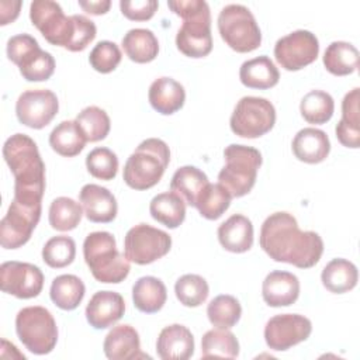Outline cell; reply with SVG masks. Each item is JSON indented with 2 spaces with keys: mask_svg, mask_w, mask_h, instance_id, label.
Listing matches in <instances>:
<instances>
[{
  "mask_svg": "<svg viewBox=\"0 0 360 360\" xmlns=\"http://www.w3.org/2000/svg\"><path fill=\"white\" fill-rule=\"evenodd\" d=\"M260 248L274 262L298 269L315 266L323 253V240L314 231H300L295 217L278 211L270 214L260 228Z\"/></svg>",
  "mask_w": 360,
  "mask_h": 360,
  "instance_id": "6da1fadb",
  "label": "cell"
},
{
  "mask_svg": "<svg viewBox=\"0 0 360 360\" xmlns=\"http://www.w3.org/2000/svg\"><path fill=\"white\" fill-rule=\"evenodd\" d=\"M3 158L14 176V197L27 204H41L45 191V165L38 146L25 134H14L3 145Z\"/></svg>",
  "mask_w": 360,
  "mask_h": 360,
  "instance_id": "7a4b0ae2",
  "label": "cell"
},
{
  "mask_svg": "<svg viewBox=\"0 0 360 360\" xmlns=\"http://www.w3.org/2000/svg\"><path fill=\"white\" fill-rule=\"evenodd\" d=\"M169 8L183 18L176 35L177 49L188 58H204L212 49L211 13L204 0H170Z\"/></svg>",
  "mask_w": 360,
  "mask_h": 360,
  "instance_id": "3957f363",
  "label": "cell"
},
{
  "mask_svg": "<svg viewBox=\"0 0 360 360\" xmlns=\"http://www.w3.org/2000/svg\"><path fill=\"white\" fill-rule=\"evenodd\" d=\"M169 162L167 143L159 138H148L127 159L122 179L134 190H148L159 183Z\"/></svg>",
  "mask_w": 360,
  "mask_h": 360,
  "instance_id": "277c9868",
  "label": "cell"
},
{
  "mask_svg": "<svg viewBox=\"0 0 360 360\" xmlns=\"http://www.w3.org/2000/svg\"><path fill=\"white\" fill-rule=\"evenodd\" d=\"M83 256L93 277L100 283L118 284L129 274V260L118 252L115 238L110 232L89 233L83 242Z\"/></svg>",
  "mask_w": 360,
  "mask_h": 360,
  "instance_id": "5b68a950",
  "label": "cell"
},
{
  "mask_svg": "<svg viewBox=\"0 0 360 360\" xmlns=\"http://www.w3.org/2000/svg\"><path fill=\"white\" fill-rule=\"evenodd\" d=\"M225 166L218 173V183L233 197L246 195L255 186L262 166V153L252 146L231 143L224 150Z\"/></svg>",
  "mask_w": 360,
  "mask_h": 360,
  "instance_id": "8992f818",
  "label": "cell"
},
{
  "mask_svg": "<svg viewBox=\"0 0 360 360\" xmlns=\"http://www.w3.org/2000/svg\"><path fill=\"white\" fill-rule=\"evenodd\" d=\"M217 24L221 38L236 52H252L262 44L259 24L252 11L243 4H228L222 7Z\"/></svg>",
  "mask_w": 360,
  "mask_h": 360,
  "instance_id": "52a82bcc",
  "label": "cell"
},
{
  "mask_svg": "<svg viewBox=\"0 0 360 360\" xmlns=\"http://www.w3.org/2000/svg\"><path fill=\"white\" fill-rule=\"evenodd\" d=\"M15 332L34 354H48L58 342V326L52 314L39 305L25 307L15 316Z\"/></svg>",
  "mask_w": 360,
  "mask_h": 360,
  "instance_id": "ba28073f",
  "label": "cell"
},
{
  "mask_svg": "<svg viewBox=\"0 0 360 360\" xmlns=\"http://www.w3.org/2000/svg\"><path fill=\"white\" fill-rule=\"evenodd\" d=\"M7 56L20 69L27 82L48 80L55 72L53 56L42 51L30 34H17L7 41Z\"/></svg>",
  "mask_w": 360,
  "mask_h": 360,
  "instance_id": "9c48e42d",
  "label": "cell"
},
{
  "mask_svg": "<svg viewBox=\"0 0 360 360\" xmlns=\"http://www.w3.org/2000/svg\"><path fill=\"white\" fill-rule=\"evenodd\" d=\"M276 124V108L264 97H242L231 115L229 127L240 138H259L267 134Z\"/></svg>",
  "mask_w": 360,
  "mask_h": 360,
  "instance_id": "30bf717a",
  "label": "cell"
},
{
  "mask_svg": "<svg viewBox=\"0 0 360 360\" xmlns=\"http://www.w3.org/2000/svg\"><path fill=\"white\" fill-rule=\"evenodd\" d=\"M170 248V235L149 224L132 226L124 238V255L135 264L153 263L167 255Z\"/></svg>",
  "mask_w": 360,
  "mask_h": 360,
  "instance_id": "8fae6325",
  "label": "cell"
},
{
  "mask_svg": "<svg viewBox=\"0 0 360 360\" xmlns=\"http://www.w3.org/2000/svg\"><path fill=\"white\" fill-rule=\"evenodd\" d=\"M41 218V204H27L15 198L0 221V243L4 249H18L25 245Z\"/></svg>",
  "mask_w": 360,
  "mask_h": 360,
  "instance_id": "7c38bea8",
  "label": "cell"
},
{
  "mask_svg": "<svg viewBox=\"0 0 360 360\" xmlns=\"http://www.w3.org/2000/svg\"><path fill=\"white\" fill-rule=\"evenodd\" d=\"M30 18L49 44L63 48L69 45L73 35V20L72 15H65L56 1L34 0L30 4Z\"/></svg>",
  "mask_w": 360,
  "mask_h": 360,
  "instance_id": "4fadbf2b",
  "label": "cell"
},
{
  "mask_svg": "<svg viewBox=\"0 0 360 360\" xmlns=\"http://www.w3.org/2000/svg\"><path fill=\"white\" fill-rule=\"evenodd\" d=\"M319 53V41L308 30L292 31L274 45V58L277 63L290 72L300 70L311 65Z\"/></svg>",
  "mask_w": 360,
  "mask_h": 360,
  "instance_id": "5bb4252c",
  "label": "cell"
},
{
  "mask_svg": "<svg viewBox=\"0 0 360 360\" xmlns=\"http://www.w3.org/2000/svg\"><path fill=\"white\" fill-rule=\"evenodd\" d=\"M312 332L311 321L300 314H280L270 318L264 326L266 345L276 352H284L307 340Z\"/></svg>",
  "mask_w": 360,
  "mask_h": 360,
  "instance_id": "9a60e30c",
  "label": "cell"
},
{
  "mask_svg": "<svg viewBox=\"0 0 360 360\" xmlns=\"http://www.w3.org/2000/svg\"><path fill=\"white\" fill-rule=\"evenodd\" d=\"M59 110L56 94L48 89H32L22 91L15 103L18 121L32 129L46 127Z\"/></svg>",
  "mask_w": 360,
  "mask_h": 360,
  "instance_id": "2e32d148",
  "label": "cell"
},
{
  "mask_svg": "<svg viewBox=\"0 0 360 360\" xmlns=\"http://www.w3.org/2000/svg\"><path fill=\"white\" fill-rule=\"evenodd\" d=\"M44 287V274L35 264L27 262H4L0 266V288L20 300L38 297Z\"/></svg>",
  "mask_w": 360,
  "mask_h": 360,
  "instance_id": "e0dca14e",
  "label": "cell"
},
{
  "mask_svg": "<svg viewBox=\"0 0 360 360\" xmlns=\"http://www.w3.org/2000/svg\"><path fill=\"white\" fill-rule=\"evenodd\" d=\"M125 312L121 294L110 290L97 291L86 307V319L94 329H105L118 322Z\"/></svg>",
  "mask_w": 360,
  "mask_h": 360,
  "instance_id": "ac0fdd59",
  "label": "cell"
},
{
  "mask_svg": "<svg viewBox=\"0 0 360 360\" xmlns=\"http://www.w3.org/2000/svg\"><path fill=\"white\" fill-rule=\"evenodd\" d=\"M79 201L86 218L91 222L107 224L117 217V200L105 187L93 183L84 184L79 193Z\"/></svg>",
  "mask_w": 360,
  "mask_h": 360,
  "instance_id": "d6986e66",
  "label": "cell"
},
{
  "mask_svg": "<svg viewBox=\"0 0 360 360\" xmlns=\"http://www.w3.org/2000/svg\"><path fill=\"white\" fill-rule=\"evenodd\" d=\"M156 352L162 360H187L194 353V336L180 323L165 326L158 336Z\"/></svg>",
  "mask_w": 360,
  "mask_h": 360,
  "instance_id": "ffe728a7",
  "label": "cell"
},
{
  "mask_svg": "<svg viewBox=\"0 0 360 360\" xmlns=\"http://www.w3.org/2000/svg\"><path fill=\"white\" fill-rule=\"evenodd\" d=\"M262 295L270 307H288L298 300L300 280L290 271H270L263 280Z\"/></svg>",
  "mask_w": 360,
  "mask_h": 360,
  "instance_id": "44dd1931",
  "label": "cell"
},
{
  "mask_svg": "<svg viewBox=\"0 0 360 360\" xmlns=\"http://www.w3.org/2000/svg\"><path fill=\"white\" fill-rule=\"evenodd\" d=\"M291 148L298 160L315 165L328 158L330 152V142L325 131L308 127L295 134Z\"/></svg>",
  "mask_w": 360,
  "mask_h": 360,
  "instance_id": "7402d4cb",
  "label": "cell"
},
{
  "mask_svg": "<svg viewBox=\"0 0 360 360\" xmlns=\"http://www.w3.org/2000/svg\"><path fill=\"white\" fill-rule=\"evenodd\" d=\"M103 349L105 357L110 360L145 357V354L141 353V340L136 329L127 323L117 325L107 333Z\"/></svg>",
  "mask_w": 360,
  "mask_h": 360,
  "instance_id": "603a6c76",
  "label": "cell"
},
{
  "mask_svg": "<svg viewBox=\"0 0 360 360\" xmlns=\"http://www.w3.org/2000/svg\"><path fill=\"white\" fill-rule=\"evenodd\" d=\"M360 89L354 87L345 94L342 101V120L336 124L338 141L346 146L357 149L360 146Z\"/></svg>",
  "mask_w": 360,
  "mask_h": 360,
  "instance_id": "cb8c5ba5",
  "label": "cell"
},
{
  "mask_svg": "<svg viewBox=\"0 0 360 360\" xmlns=\"http://www.w3.org/2000/svg\"><path fill=\"white\" fill-rule=\"evenodd\" d=\"M218 240L228 252H248L253 245L252 221L242 214L231 215L218 226Z\"/></svg>",
  "mask_w": 360,
  "mask_h": 360,
  "instance_id": "d4e9b609",
  "label": "cell"
},
{
  "mask_svg": "<svg viewBox=\"0 0 360 360\" xmlns=\"http://www.w3.org/2000/svg\"><path fill=\"white\" fill-rule=\"evenodd\" d=\"M148 98L155 111L163 115H170L183 107L186 101V91L177 80L162 76L153 80L149 86Z\"/></svg>",
  "mask_w": 360,
  "mask_h": 360,
  "instance_id": "484cf974",
  "label": "cell"
},
{
  "mask_svg": "<svg viewBox=\"0 0 360 360\" xmlns=\"http://www.w3.org/2000/svg\"><path fill=\"white\" fill-rule=\"evenodd\" d=\"M239 79L240 83L249 89L264 90L278 83L280 73L269 56L260 55L240 65Z\"/></svg>",
  "mask_w": 360,
  "mask_h": 360,
  "instance_id": "4316f807",
  "label": "cell"
},
{
  "mask_svg": "<svg viewBox=\"0 0 360 360\" xmlns=\"http://www.w3.org/2000/svg\"><path fill=\"white\" fill-rule=\"evenodd\" d=\"M167 300V290L163 281L153 276L138 278L132 287V301L138 311L155 314L160 311Z\"/></svg>",
  "mask_w": 360,
  "mask_h": 360,
  "instance_id": "83f0119b",
  "label": "cell"
},
{
  "mask_svg": "<svg viewBox=\"0 0 360 360\" xmlns=\"http://www.w3.org/2000/svg\"><path fill=\"white\" fill-rule=\"evenodd\" d=\"M87 142L79 124L72 120L59 122L49 134L51 148L60 156L73 158L79 155Z\"/></svg>",
  "mask_w": 360,
  "mask_h": 360,
  "instance_id": "f1b7e54d",
  "label": "cell"
},
{
  "mask_svg": "<svg viewBox=\"0 0 360 360\" xmlns=\"http://www.w3.org/2000/svg\"><path fill=\"white\" fill-rule=\"evenodd\" d=\"M323 287L333 294H343L353 290L359 280L357 267L347 259H332L322 270Z\"/></svg>",
  "mask_w": 360,
  "mask_h": 360,
  "instance_id": "f546056e",
  "label": "cell"
},
{
  "mask_svg": "<svg viewBox=\"0 0 360 360\" xmlns=\"http://www.w3.org/2000/svg\"><path fill=\"white\" fill-rule=\"evenodd\" d=\"M127 56L136 63L152 62L159 52V42L156 35L148 28H132L121 42Z\"/></svg>",
  "mask_w": 360,
  "mask_h": 360,
  "instance_id": "4dcf8cb0",
  "label": "cell"
},
{
  "mask_svg": "<svg viewBox=\"0 0 360 360\" xmlns=\"http://www.w3.org/2000/svg\"><path fill=\"white\" fill-rule=\"evenodd\" d=\"M149 212L155 221L174 229L180 226L186 218V202L176 193L165 191L150 200Z\"/></svg>",
  "mask_w": 360,
  "mask_h": 360,
  "instance_id": "1f68e13d",
  "label": "cell"
},
{
  "mask_svg": "<svg viewBox=\"0 0 360 360\" xmlns=\"http://www.w3.org/2000/svg\"><path fill=\"white\" fill-rule=\"evenodd\" d=\"M84 292L86 287L77 276L60 274L52 280L49 297L58 308L63 311H73L80 305Z\"/></svg>",
  "mask_w": 360,
  "mask_h": 360,
  "instance_id": "d6a6232c",
  "label": "cell"
},
{
  "mask_svg": "<svg viewBox=\"0 0 360 360\" xmlns=\"http://www.w3.org/2000/svg\"><path fill=\"white\" fill-rule=\"evenodd\" d=\"M207 174L195 166L179 167L170 181V190L180 195L186 204L195 207V201L201 190L208 184Z\"/></svg>",
  "mask_w": 360,
  "mask_h": 360,
  "instance_id": "836d02e7",
  "label": "cell"
},
{
  "mask_svg": "<svg viewBox=\"0 0 360 360\" xmlns=\"http://www.w3.org/2000/svg\"><path fill=\"white\" fill-rule=\"evenodd\" d=\"M323 65L335 76H347L359 66V51L350 42L333 41L323 53Z\"/></svg>",
  "mask_w": 360,
  "mask_h": 360,
  "instance_id": "e575fe53",
  "label": "cell"
},
{
  "mask_svg": "<svg viewBox=\"0 0 360 360\" xmlns=\"http://www.w3.org/2000/svg\"><path fill=\"white\" fill-rule=\"evenodd\" d=\"M239 354V342L236 336L224 328L207 330L201 339V357L235 359Z\"/></svg>",
  "mask_w": 360,
  "mask_h": 360,
  "instance_id": "d590c367",
  "label": "cell"
},
{
  "mask_svg": "<svg viewBox=\"0 0 360 360\" xmlns=\"http://www.w3.org/2000/svg\"><path fill=\"white\" fill-rule=\"evenodd\" d=\"M232 195L219 183H208L197 197L195 208L200 215L207 219H218L229 208Z\"/></svg>",
  "mask_w": 360,
  "mask_h": 360,
  "instance_id": "8d00e7d4",
  "label": "cell"
},
{
  "mask_svg": "<svg viewBox=\"0 0 360 360\" xmlns=\"http://www.w3.org/2000/svg\"><path fill=\"white\" fill-rule=\"evenodd\" d=\"M83 207L70 197H58L49 205V225L60 232L75 229L82 219Z\"/></svg>",
  "mask_w": 360,
  "mask_h": 360,
  "instance_id": "74e56055",
  "label": "cell"
},
{
  "mask_svg": "<svg viewBox=\"0 0 360 360\" xmlns=\"http://www.w3.org/2000/svg\"><path fill=\"white\" fill-rule=\"evenodd\" d=\"M300 111L307 122L315 125L325 124L333 115L335 101L332 96L323 90H311L302 97Z\"/></svg>",
  "mask_w": 360,
  "mask_h": 360,
  "instance_id": "f35d334b",
  "label": "cell"
},
{
  "mask_svg": "<svg viewBox=\"0 0 360 360\" xmlns=\"http://www.w3.org/2000/svg\"><path fill=\"white\" fill-rule=\"evenodd\" d=\"M242 315L239 301L229 294H221L212 298L207 307V316L217 328L229 329L238 323Z\"/></svg>",
  "mask_w": 360,
  "mask_h": 360,
  "instance_id": "ab89813d",
  "label": "cell"
},
{
  "mask_svg": "<svg viewBox=\"0 0 360 360\" xmlns=\"http://www.w3.org/2000/svg\"><path fill=\"white\" fill-rule=\"evenodd\" d=\"M76 122L86 135L87 142L103 141L108 135L111 128L108 114L97 105H89L83 108L77 114Z\"/></svg>",
  "mask_w": 360,
  "mask_h": 360,
  "instance_id": "60d3db41",
  "label": "cell"
},
{
  "mask_svg": "<svg viewBox=\"0 0 360 360\" xmlns=\"http://www.w3.org/2000/svg\"><path fill=\"white\" fill-rule=\"evenodd\" d=\"M174 292L180 304L194 308L205 302L210 294V287L204 277L198 274H184L176 281Z\"/></svg>",
  "mask_w": 360,
  "mask_h": 360,
  "instance_id": "b9f144b4",
  "label": "cell"
},
{
  "mask_svg": "<svg viewBox=\"0 0 360 360\" xmlns=\"http://www.w3.org/2000/svg\"><path fill=\"white\" fill-rule=\"evenodd\" d=\"M76 256V243L70 236H53L42 248V260L52 269L69 266Z\"/></svg>",
  "mask_w": 360,
  "mask_h": 360,
  "instance_id": "7bdbcfd3",
  "label": "cell"
},
{
  "mask_svg": "<svg viewBox=\"0 0 360 360\" xmlns=\"http://www.w3.org/2000/svg\"><path fill=\"white\" fill-rule=\"evenodd\" d=\"M86 167L96 179L112 180L118 172V158L108 148H94L86 156Z\"/></svg>",
  "mask_w": 360,
  "mask_h": 360,
  "instance_id": "ee69618b",
  "label": "cell"
},
{
  "mask_svg": "<svg viewBox=\"0 0 360 360\" xmlns=\"http://www.w3.org/2000/svg\"><path fill=\"white\" fill-rule=\"evenodd\" d=\"M122 53L115 42L100 41L90 51L89 62L91 68L100 73L112 72L121 62Z\"/></svg>",
  "mask_w": 360,
  "mask_h": 360,
  "instance_id": "f6af8a7d",
  "label": "cell"
},
{
  "mask_svg": "<svg viewBox=\"0 0 360 360\" xmlns=\"http://www.w3.org/2000/svg\"><path fill=\"white\" fill-rule=\"evenodd\" d=\"M72 20H73V35L66 49L72 52H79L86 49L87 45L96 38L97 28H96V24L86 15L73 14Z\"/></svg>",
  "mask_w": 360,
  "mask_h": 360,
  "instance_id": "bcb514c9",
  "label": "cell"
},
{
  "mask_svg": "<svg viewBox=\"0 0 360 360\" xmlns=\"http://www.w3.org/2000/svg\"><path fill=\"white\" fill-rule=\"evenodd\" d=\"M159 3L156 0H121V13L132 21H146L153 17Z\"/></svg>",
  "mask_w": 360,
  "mask_h": 360,
  "instance_id": "7dc6e473",
  "label": "cell"
},
{
  "mask_svg": "<svg viewBox=\"0 0 360 360\" xmlns=\"http://www.w3.org/2000/svg\"><path fill=\"white\" fill-rule=\"evenodd\" d=\"M21 1H6L1 0L0 1V24L6 25L8 22H13L18 14H20V8H21Z\"/></svg>",
  "mask_w": 360,
  "mask_h": 360,
  "instance_id": "c3c4849f",
  "label": "cell"
},
{
  "mask_svg": "<svg viewBox=\"0 0 360 360\" xmlns=\"http://www.w3.org/2000/svg\"><path fill=\"white\" fill-rule=\"evenodd\" d=\"M79 6L89 14H94V15H100V14H105L110 7H111V1L110 0H79Z\"/></svg>",
  "mask_w": 360,
  "mask_h": 360,
  "instance_id": "681fc988",
  "label": "cell"
}]
</instances>
